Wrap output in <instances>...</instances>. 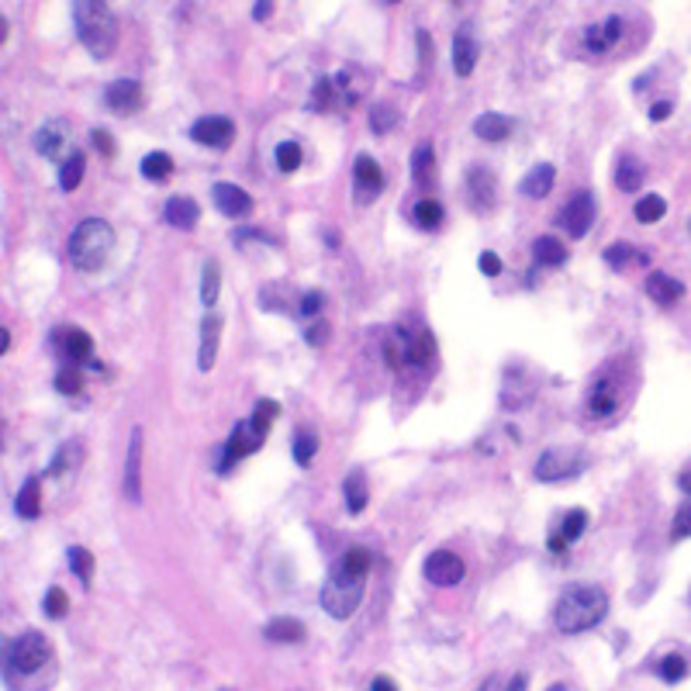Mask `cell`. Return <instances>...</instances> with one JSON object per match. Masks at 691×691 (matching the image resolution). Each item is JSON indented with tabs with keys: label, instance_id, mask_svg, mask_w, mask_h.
<instances>
[{
	"label": "cell",
	"instance_id": "cell-1",
	"mask_svg": "<svg viewBox=\"0 0 691 691\" xmlns=\"http://www.w3.org/2000/svg\"><path fill=\"white\" fill-rule=\"evenodd\" d=\"M370 567H374V553L367 547H349V550L329 567L325 581H322V609L346 622L349 615L360 609L363 591H367V578H370Z\"/></svg>",
	"mask_w": 691,
	"mask_h": 691
},
{
	"label": "cell",
	"instance_id": "cell-2",
	"mask_svg": "<svg viewBox=\"0 0 691 691\" xmlns=\"http://www.w3.org/2000/svg\"><path fill=\"white\" fill-rule=\"evenodd\" d=\"M605 615H609V595L598 584H570L553 605V622L564 636H578L601 626Z\"/></svg>",
	"mask_w": 691,
	"mask_h": 691
},
{
	"label": "cell",
	"instance_id": "cell-3",
	"mask_svg": "<svg viewBox=\"0 0 691 691\" xmlns=\"http://www.w3.org/2000/svg\"><path fill=\"white\" fill-rule=\"evenodd\" d=\"M73 25H77V38L94 59L114 56V48L122 42V28H118V17L104 0H77L73 4Z\"/></svg>",
	"mask_w": 691,
	"mask_h": 691
},
{
	"label": "cell",
	"instance_id": "cell-4",
	"mask_svg": "<svg viewBox=\"0 0 691 691\" xmlns=\"http://www.w3.org/2000/svg\"><path fill=\"white\" fill-rule=\"evenodd\" d=\"M432 356H436V343H432L429 329L398 325L384 335V360L398 374H425Z\"/></svg>",
	"mask_w": 691,
	"mask_h": 691
},
{
	"label": "cell",
	"instance_id": "cell-5",
	"mask_svg": "<svg viewBox=\"0 0 691 691\" xmlns=\"http://www.w3.org/2000/svg\"><path fill=\"white\" fill-rule=\"evenodd\" d=\"M111 250H114V229L104 218H83L69 232V263L80 273H97V270L108 263Z\"/></svg>",
	"mask_w": 691,
	"mask_h": 691
},
{
	"label": "cell",
	"instance_id": "cell-6",
	"mask_svg": "<svg viewBox=\"0 0 691 691\" xmlns=\"http://www.w3.org/2000/svg\"><path fill=\"white\" fill-rule=\"evenodd\" d=\"M48 660H52V646H48L46 633H38V629L21 633L15 643H7V657H4V664H7V681H11V675H21V677L38 675Z\"/></svg>",
	"mask_w": 691,
	"mask_h": 691
},
{
	"label": "cell",
	"instance_id": "cell-7",
	"mask_svg": "<svg viewBox=\"0 0 691 691\" xmlns=\"http://www.w3.org/2000/svg\"><path fill=\"white\" fill-rule=\"evenodd\" d=\"M622 388H626L622 367L619 363L601 367L591 380V388H588V415L591 419H612L615 411L622 409Z\"/></svg>",
	"mask_w": 691,
	"mask_h": 691
},
{
	"label": "cell",
	"instance_id": "cell-8",
	"mask_svg": "<svg viewBox=\"0 0 691 691\" xmlns=\"http://www.w3.org/2000/svg\"><path fill=\"white\" fill-rule=\"evenodd\" d=\"M588 467V456L581 450H567V446H550L543 450L539 460H536V481L539 484H560V481H570Z\"/></svg>",
	"mask_w": 691,
	"mask_h": 691
},
{
	"label": "cell",
	"instance_id": "cell-9",
	"mask_svg": "<svg viewBox=\"0 0 691 691\" xmlns=\"http://www.w3.org/2000/svg\"><path fill=\"white\" fill-rule=\"evenodd\" d=\"M52 349L59 353V360H63L66 367H90V370H101V363L94 360V339L83 329H77V325L52 332Z\"/></svg>",
	"mask_w": 691,
	"mask_h": 691
},
{
	"label": "cell",
	"instance_id": "cell-10",
	"mask_svg": "<svg viewBox=\"0 0 691 691\" xmlns=\"http://www.w3.org/2000/svg\"><path fill=\"white\" fill-rule=\"evenodd\" d=\"M595 215H598L595 194H591V190H578V194L567 197V205L557 211V225H560L570 239H584L591 232V225H595Z\"/></svg>",
	"mask_w": 691,
	"mask_h": 691
},
{
	"label": "cell",
	"instance_id": "cell-11",
	"mask_svg": "<svg viewBox=\"0 0 691 691\" xmlns=\"http://www.w3.org/2000/svg\"><path fill=\"white\" fill-rule=\"evenodd\" d=\"M384 190V170L370 153H360L353 159V201L360 207L374 205Z\"/></svg>",
	"mask_w": 691,
	"mask_h": 691
},
{
	"label": "cell",
	"instance_id": "cell-12",
	"mask_svg": "<svg viewBox=\"0 0 691 691\" xmlns=\"http://www.w3.org/2000/svg\"><path fill=\"white\" fill-rule=\"evenodd\" d=\"M422 574H425V581L436 584V588H456V584L463 581L467 567H463V560H460V553L436 550V553H429V557H425Z\"/></svg>",
	"mask_w": 691,
	"mask_h": 691
},
{
	"label": "cell",
	"instance_id": "cell-13",
	"mask_svg": "<svg viewBox=\"0 0 691 691\" xmlns=\"http://www.w3.org/2000/svg\"><path fill=\"white\" fill-rule=\"evenodd\" d=\"M190 139L197 145H207V149H229L236 139V122L225 118V114H205L190 125Z\"/></svg>",
	"mask_w": 691,
	"mask_h": 691
},
{
	"label": "cell",
	"instance_id": "cell-14",
	"mask_svg": "<svg viewBox=\"0 0 691 691\" xmlns=\"http://www.w3.org/2000/svg\"><path fill=\"white\" fill-rule=\"evenodd\" d=\"M622 35H626L622 15H609L605 21H595V25L584 28V48H588L591 56H605V52H612V48L622 42Z\"/></svg>",
	"mask_w": 691,
	"mask_h": 691
},
{
	"label": "cell",
	"instance_id": "cell-15",
	"mask_svg": "<svg viewBox=\"0 0 691 691\" xmlns=\"http://www.w3.org/2000/svg\"><path fill=\"white\" fill-rule=\"evenodd\" d=\"M211 205L218 207L225 218L242 221L252 215V197L239 184H229V180H218L211 184Z\"/></svg>",
	"mask_w": 691,
	"mask_h": 691
},
{
	"label": "cell",
	"instance_id": "cell-16",
	"mask_svg": "<svg viewBox=\"0 0 691 691\" xmlns=\"http://www.w3.org/2000/svg\"><path fill=\"white\" fill-rule=\"evenodd\" d=\"M142 450H145V432L139 425L132 429V440H128V453H125V473H122V491L132 505L142 502Z\"/></svg>",
	"mask_w": 691,
	"mask_h": 691
},
{
	"label": "cell",
	"instance_id": "cell-17",
	"mask_svg": "<svg viewBox=\"0 0 691 691\" xmlns=\"http://www.w3.org/2000/svg\"><path fill=\"white\" fill-rule=\"evenodd\" d=\"M35 153L46 159H59V163H66V149H69V125H66L63 118H52V122H46V125L35 132ZM73 153V149H69Z\"/></svg>",
	"mask_w": 691,
	"mask_h": 691
},
{
	"label": "cell",
	"instance_id": "cell-18",
	"mask_svg": "<svg viewBox=\"0 0 691 691\" xmlns=\"http://www.w3.org/2000/svg\"><path fill=\"white\" fill-rule=\"evenodd\" d=\"M142 101H145V94H142L139 80H111L104 87V104L118 114H135L142 108Z\"/></svg>",
	"mask_w": 691,
	"mask_h": 691
},
{
	"label": "cell",
	"instance_id": "cell-19",
	"mask_svg": "<svg viewBox=\"0 0 691 691\" xmlns=\"http://www.w3.org/2000/svg\"><path fill=\"white\" fill-rule=\"evenodd\" d=\"M163 218H166V225L180 229V232H194L197 221H201V205L187 194H173L170 201L163 205Z\"/></svg>",
	"mask_w": 691,
	"mask_h": 691
},
{
	"label": "cell",
	"instance_id": "cell-20",
	"mask_svg": "<svg viewBox=\"0 0 691 691\" xmlns=\"http://www.w3.org/2000/svg\"><path fill=\"white\" fill-rule=\"evenodd\" d=\"M601 260H605V267L615 270V273H622V270L629 267H640V270H650V250H643V246H629V242H612L609 250L601 252Z\"/></svg>",
	"mask_w": 691,
	"mask_h": 691
},
{
	"label": "cell",
	"instance_id": "cell-21",
	"mask_svg": "<svg viewBox=\"0 0 691 691\" xmlns=\"http://www.w3.org/2000/svg\"><path fill=\"white\" fill-rule=\"evenodd\" d=\"M221 314L215 312H205V318H201V346H197V370H211L215 367V360H218V339H221Z\"/></svg>",
	"mask_w": 691,
	"mask_h": 691
},
{
	"label": "cell",
	"instance_id": "cell-22",
	"mask_svg": "<svg viewBox=\"0 0 691 691\" xmlns=\"http://www.w3.org/2000/svg\"><path fill=\"white\" fill-rule=\"evenodd\" d=\"M477 59H481V42L473 38L471 25H463L453 35V73L456 77H471Z\"/></svg>",
	"mask_w": 691,
	"mask_h": 691
},
{
	"label": "cell",
	"instance_id": "cell-23",
	"mask_svg": "<svg viewBox=\"0 0 691 691\" xmlns=\"http://www.w3.org/2000/svg\"><path fill=\"white\" fill-rule=\"evenodd\" d=\"M494 190H498L494 173L487 170V166H477V163H473L471 170H467V194H471V205L477 207V211H487V207L494 205Z\"/></svg>",
	"mask_w": 691,
	"mask_h": 691
},
{
	"label": "cell",
	"instance_id": "cell-24",
	"mask_svg": "<svg viewBox=\"0 0 691 691\" xmlns=\"http://www.w3.org/2000/svg\"><path fill=\"white\" fill-rule=\"evenodd\" d=\"M15 516L25 518V522H35V518L42 516V477H38V473H28V477L21 481V487H17Z\"/></svg>",
	"mask_w": 691,
	"mask_h": 691
},
{
	"label": "cell",
	"instance_id": "cell-25",
	"mask_svg": "<svg viewBox=\"0 0 691 691\" xmlns=\"http://www.w3.org/2000/svg\"><path fill=\"white\" fill-rule=\"evenodd\" d=\"M584 529H588V512H584V508H570V512L560 518L557 533H550V550L564 553L570 543H578V539H581Z\"/></svg>",
	"mask_w": 691,
	"mask_h": 691
},
{
	"label": "cell",
	"instance_id": "cell-26",
	"mask_svg": "<svg viewBox=\"0 0 691 691\" xmlns=\"http://www.w3.org/2000/svg\"><path fill=\"white\" fill-rule=\"evenodd\" d=\"M646 294H650L654 304L671 308V304H677V301L685 298V283L677 281V277H671V273H664V270H654L646 277Z\"/></svg>",
	"mask_w": 691,
	"mask_h": 691
},
{
	"label": "cell",
	"instance_id": "cell-27",
	"mask_svg": "<svg viewBox=\"0 0 691 691\" xmlns=\"http://www.w3.org/2000/svg\"><path fill=\"white\" fill-rule=\"evenodd\" d=\"M553 184H557V166H553V163H536L533 170L522 176L518 194H522V197H529V201H539V197H547V194H550Z\"/></svg>",
	"mask_w": 691,
	"mask_h": 691
},
{
	"label": "cell",
	"instance_id": "cell-28",
	"mask_svg": "<svg viewBox=\"0 0 691 691\" xmlns=\"http://www.w3.org/2000/svg\"><path fill=\"white\" fill-rule=\"evenodd\" d=\"M643 180H646L643 159L633 156V153H622L619 163H615V187L622 190V194H636V190H643Z\"/></svg>",
	"mask_w": 691,
	"mask_h": 691
},
{
	"label": "cell",
	"instance_id": "cell-29",
	"mask_svg": "<svg viewBox=\"0 0 691 691\" xmlns=\"http://www.w3.org/2000/svg\"><path fill=\"white\" fill-rule=\"evenodd\" d=\"M411 180L419 190H429L436 184V149L432 142H419L411 149Z\"/></svg>",
	"mask_w": 691,
	"mask_h": 691
},
{
	"label": "cell",
	"instance_id": "cell-30",
	"mask_svg": "<svg viewBox=\"0 0 691 691\" xmlns=\"http://www.w3.org/2000/svg\"><path fill=\"white\" fill-rule=\"evenodd\" d=\"M512 128H516V122L508 118V114H502V111H484V114H477L473 118V135L484 142H502L512 135Z\"/></svg>",
	"mask_w": 691,
	"mask_h": 691
},
{
	"label": "cell",
	"instance_id": "cell-31",
	"mask_svg": "<svg viewBox=\"0 0 691 691\" xmlns=\"http://www.w3.org/2000/svg\"><path fill=\"white\" fill-rule=\"evenodd\" d=\"M654 671H657V677L664 685H681L691 675V654L688 650H671V654H664L654 664Z\"/></svg>",
	"mask_w": 691,
	"mask_h": 691
},
{
	"label": "cell",
	"instance_id": "cell-32",
	"mask_svg": "<svg viewBox=\"0 0 691 691\" xmlns=\"http://www.w3.org/2000/svg\"><path fill=\"white\" fill-rule=\"evenodd\" d=\"M263 636H267L270 643H304L308 629H304V622H301V619L281 615V619H270L267 626H263Z\"/></svg>",
	"mask_w": 691,
	"mask_h": 691
},
{
	"label": "cell",
	"instance_id": "cell-33",
	"mask_svg": "<svg viewBox=\"0 0 691 691\" xmlns=\"http://www.w3.org/2000/svg\"><path fill=\"white\" fill-rule=\"evenodd\" d=\"M343 498H346V512L349 516H360L367 502H370V487H367V473L363 471H349L343 481Z\"/></svg>",
	"mask_w": 691,
	"mask_h": 691
},
{
	"label": "cell",
	"instance_id": "cell-34",
	"mask_svg": "<svg viewBox=\"0 0 691 691\" xmlns=\"http://www.w3.org/2000/svg\"><path fill=\"white\" fill-rule=\"evenodd\" d=\"M411 221H415V229H422V232H440L442 221H446V207H442L440 201H432V197H419V201L411 205Z\"/></svg>",
	"mask_w": 691,
	"mask_h": 691
},
{
	"label": "cell",
	"instance_id": "cell-35",
	"mask_svg": "<svg viewBox=\"0 0 691 691\" xmlns=\"http://www.w3.org/2000/svg\"><path fill=\"white\" fill-rule=\"evenodd\" d=\"M533 260L539 263V267H564L567 246L557 236H539L533 242Z\"/></svg>",
	"mask_w": 691,
	"mask_h": 691
},
{
	"label": "cell",
	"instance_id": "cell-36",
	"mask_svg": "<svg viewBox=\"0 0 691 691\" xmlns=\"http://www.w3.org/2000/svg\"><path fill=\"white\" fill-rule=\"evenodd\" d=\"M360 69L356 66H346V69H339L335 77H332V87H335V94H339V101H346V104H356L363 97V80Z\"/></svg>",
	"mask_w": 691,
	"mask_h": 691
},
{
	"label": "cell",
	"instance_id": "cell-37",
	"mask_svg": "<svg viewBox=\"0 0 691 691\" xmlns=\"http://www.w3.org/2000/svg\"><path fill=\"white\" fill-rule=\"evenodd\" d=\"M139 173L149 184H163L173 176V156L170 153H149V156H142Z\"/></svg>",
	"mask_w": 691,
	"mask_h": 691
},
{
	"label": "cell",
	"instance_id": "cell-38",
	"mask_svg": "<svg viewBox=\"0 0 691 691\" xmlns=\"http://www.w3.org/2000/svg\"><path fill=\"white\" fill-rule=\"evenodd\" d=\"M83 173H87V156H83L80 149H73L69 159L59 163V187H63L66 194H73V190L80 187V180H83Z\"/></svg>",
	"mask_w": 691,
	"mask_h": 691
},
{
	"label": "cell",
	"instance_id": "cell-39",
	"mask_svg": "<svg viewBox=\"0 0 691 691\" xmlns=\"http://www.w3.org/2000/svg\"><path fill=\"white\" fill-rule=\"evenodd\" d=\"M318 446H322V442H318V432L301 425L298 432H294V442H291L294 463H298V467H308V463L314 460V453H318Z\"/></svg>",
	"mask_w": 691,
	"mask_h": 691
},
{
	"label": "cell",
	"instance_id": "cell-40",
	"mask_svg": "<svg viewBox=\"0 0 691 691\" xmlns=\"http://www.w3.org/2000/svg\"><path fill=\"white\" fill-rule=\"evenodd\" d=\"M66 564H69V570L77 574V581L83 584V588H90V578H94V553L87 550V547H69V550H66Z\"/></svg>",
	"mask_w": 691,
	"mask_h": 691
},
{
	"label": "cell",
	"instance_id": "cell-41",
	"mask_svg": "<svg viewBox=\"0 0 691 691\" xmlns=\"http://www.w3.org/2000/svg\"><path fill=\"white\" fill-rule=\"evenodd\" d=\"M667 215V201L660 197V194H643L636 205H633V218L640 221V225H654V221H660Z\"/></svg>",
	"mask_w": 691,
	"mask_h": 691
},
{
	"label": "cell",
	"instance_id": "cell-42",
	"mask_svg": "<svg viewBox=\"0 0 691 691\" xmlns=\"http://www.w3.org/2000/svg\"><path fill=\"white\" fill-rule=\"evenodd\" d=\"M80 456H83V450H80V442L77 440H66L59 450H56V456L48 460V473L52 477H63L66 471H73L80 463Z\"/></svg>",
	"mask_w": 691,
	"mask_h": 691
},
{
	"label": "cell",
	"instance_id": "cell-43",
	"mask_svg": "<svg viewBox=\"0 0 691 691\" xmlns=\"http://www.w3.org/2000/svg\"><path fill=\"white\" fill-rule=\"evenodd\" d=\"M218 287H221V267L215 260H207L205 270H201V304H205V312H211L218 304Z\"/></svg>",
	"mask_w": 691,
	"mask_h": 691
},
{
	"label": "cell",
	"instance_id": "cell-44",
	"mask_svg": "<svg viewBox=\"0 0 691 691\" xmlns=\"http://www.w3.org/2000/svg\"><path fill=\"white\" fill-rule=\"evenodd\" d=\"M398 122H401V111L394 108V104H388V101L374 104V111H370V128H374V135H388V132H394Z\"/></svg>",
	"mask_w": 691,
	"mask_h": 691
},
{
	"label": "cell",
	"instance_id": "cell-45",
	"mask_svg": "<svg viewBox=\"0 0 691 691\" xmlns=\"http://www.w3.org/2000/svg\"><path fill=\"white\" fill-rule=\"evenodd\" d=\"M273 159H277V170L281 173H294L301 166V145L298 139H283L277 142V149H273Z\"/></svg>",
	"mask_w": 691,
	"mask_h": 691
},
{
	"label": "cell",
	"instance_id": "cell-46",
	"mask_svg": "<svg viewBox=\"0 0 691 691\" xmlns=\"http://www.w3.org/2000/svg\"><path fill=\"white\" fill-rule=\"evenodd\" d=\"M277 415H281V405H277L273 398H260V401L252 405L250 422L256 425V429H263V432H270V425L277 422Z\"/></svg>",
	"mask_w": 691,
	"mask_h": 691
},
{
	"label": "cell",
	"instance_id": "cell-47",
	"mask_svg": "<svg viewBox=\"0 0 691 691\" xmlns=\"http://www.w3.org/2000/svg\"><path fill=\"white\" fill-rule=\"evenodd\" d=\"M332 101H339L335 87H332V77H318V80H314V87H312V101H308V108L325 111V108H332Z\"/></svg>",
	"mask_w": 691,
	"mask_h": 691
},
{
	"label": "cell",
	"instance_id": "cell-48",
	"mask_svg": "<svg viewBox=\"0 0 691 691\" xmlns=\"http://www.w3.org/2000/svg\"><path fill=\"white\" fill-rule=\"evenodd\" d=\"M42 609H46L48 619H63V615L69 612V598H66L63 588H48L46 601H42Z\"/></svg>",
	"mask_w": 691,
	"mask_h": 691
},
{
	"label": "cell",
	"instance_id": "cell-49",
	"mask_svg": "<svg viewBox=\"0 0 691 691\" xmlns=\"http://www.w3.org/2000/svg\"><path fill=\"white\" fill-rule=\"evenodd\" d=\"M83 388V377H80V367H63L56 374V391L59 394H80Z\"/></svg>",
	"mask_w": 691,
	"mask_h": 691
},
{
	"label": "cell",
	"instance_id": "cell-50",
	"mask_svg": "<svg viewBox=\"0 0 691 691\" xmlns=\"http://www.w3.org/2000/svg\"><path fill=\"white\" fill-rule=\"evenodd\" d=\"M671 539L681 543V539H691V502H685L675 512V526H671Z\"/></svg>",
	"mask_w": 691,
	"mask_h": 691
},
{
	"label": "cell",
	"instance_id": "cell-51",
	"mask_svg": "<svg viewBox=\"0 0 691 691\" xmlns=\"http://www.w3.org/2000/svg\"><path fill=\"white\" fill-rule=\"evenodd\" d=\"M322 308H325V294H322V291H304V294H301V304H298L301 318H314V314H322Z\"/></svg>",
	"mask_w": 691,
	"mask_h": 691
},
{
	"label": "cell",
	"instance_id": "cell-52",
	"mask_svg": "<svg viewBox=\"0 0 691 691\" xmlns=\"http://www.w3.org/2000/svg\"><path fill=\"white\" fill-rule=\"evenodd\" d=\"M477 270H481V273H484V277H491V281H494V277H502V256H498V252H491V250H484V252H481V256H477Z\"/></svg>",
	"mask_w": 691,
	"mask_h": 691
},
{
	"label": "cell",
	"instance_id": "cell-53",
	"mask_svg": "<svg viewBox=\"0 0 691 691\" xmlns=\"http://www.w3.org/2000/svg\"><path fill=\"white\" fill-rule=\"evenodd\" d=\"M90 142H94V149L101 156H114V142H111L108 128H94V132H90Z\"/></svg>",
	"mask_w": 691,
	"mask_h": 691
},
{
	"label": "cell",
	"instance_id": "cell-54",
	"mask_svg": "<svg viewBox=\"0 0 691 691\" xmlns=\"http://www.w3.org/2000/svg\"><path fill=\"white\" fill-rule=\"evenodd\" d=\"M304 343H308V346H325V343H329V325H325V322L308 325V329H304Z\"/></svg>",
	"mask_w": 691,
	"mask_h": 691
},
{
	"label": "cell",
	"instance_id": "cell-55",
	"mask_svg": "<svg viewBox=\"0 0 691 691\" xmlns=\"http://www.w3.org/2000/svg\"><path fill=\"white\" fill-rule=\"evenodd\" d=\"M671 111H675V101H657V104H650V122H667L671 118Z\"/></svg>",
	"mask_w": 691,
	"mask_h": 691
},
{
	"label": "cell",
	"instance_id": "cell-56",
	"mask_svg": "<svg viewBox=\"0 0 691 691\" xmlns=\"http://www.w3.org/2000/svg\"><path fill=\"white\" fill-rule=\"evenodd\" d=\"M232 239H236V242H242V239H260V242H270V246L277 242V239L267 236V232H260V229H239V232H232Z\"/></svg>",
	"mask_w": 691,
	"mask_h": 691
},
{
	"label": "cell",
	"instance_id": "cell-57",
	"mask_svg": "<svg viewBox=\"0 0 691 691\" xmlns=\"http://www.w3.org/2000/svg\"><path fill=\"white\" fill-rule=\"evenodd\" d=\"M270 15H273V4H270V0H260V4H252V21H267Z\"/></svg>",
	"mask_w": 691,
	"mask_h": 691
},
{
	"label": "cell",
	"instance_id": "cell-58",
	"mask_svg": "<svg viewBox=\"0 0 691 691\" xmlns=\"http://www.w3.org/2000/svg\"><path fill=\"white\" fill-rule=\"evenodd\" d=\"M370 691H398V685H394L391 677L380 675V677H374V681H370Z\"/></svg>",
	"mask_w": 691,
	"mask_h": 691
},
{
	"label": "cell",
	"instance_id": "cell-59",
	"mask_svg": "<svg viewBox=\"0 0 691 691\" xmlns=\"http://www.w3.org/2000/svg\"><path fill=\"white\" fill-rule=\"evenodd\" d=\"M677 491H681V494H688V498H691V467H688L685 473H681V477H677Z\"/></svg>",
	"mask_w": 691,
	"mask_h": 691
},
{
	"label": "cell",
	"instance_id": "cell-60",
	"mask_svg": "<svg viewBox=\"0 0 691 691\" xmlns=\"http://www.w3.org/2000/svg\"><path fill=\"white\" fill-rule=\"evenodd\" d=\"M526 685H529V681H526V675H516L512 681H508V688H505V691H526Z\"/></svg>",
	"mask_w": 691,
	"mask_h": 691
},
{
	"label": "cell",
	"instance_id": "cell-61",
	"mask_svg": "<svg viewBox=\"0 0 691 691\" xmlns=\"http://www.w3.org/2000/svg\"><path fill=\"white\" fill-rule=\"evenodd\" d=\"M7 349H11V329L0 325V353H7Z\"/></svg>",
	"mask_w": 691,
	"mask_h": 691
},
{
	"label": "cell",
	"instance_id": "cell-62",
	"mask_svg": "<svg viewBox=\"0 0 691 691\" xmlns=\"http://www.w3.org/2000/svg\"><path fill=\"white\" fill-rule=\"evenodd\" d=\"M325 242H329V250H339V236L335 232H325Z\"/></svg>",
	"mask_w": 691,
	"mask_h": 691
},
{
	"label": "cell",
	"instance_id": "cell-63",
	"mask_svg": "<svg viewBox=\"0 0 691 691\" xmlns=\"http://www.w3.org/2000/svg\"><path fill=\"white\" fill-rule=\"evenodd\" d=\"M547 691H567V688H564V685H550Z\"/></svg>",
	"mask_w": 691,
	"mask_h": 691
},
{
	"label": "cell",
	"instance_id": "cell-64",
	"mask_svg": "<svg viewBox=\"0 0 691 691\" xmlns=\"http://www.w3.org/2000/svg\"><path fill=\"white\" fill-rule=\"evenodd\" d=\"M225 691H229V688H225Z\"/></svg>",
	"mask_w": 691,
	"mask_h": 691
}]
</instances>
